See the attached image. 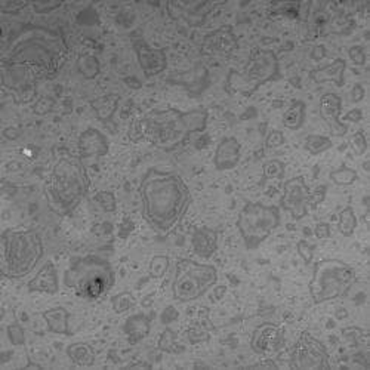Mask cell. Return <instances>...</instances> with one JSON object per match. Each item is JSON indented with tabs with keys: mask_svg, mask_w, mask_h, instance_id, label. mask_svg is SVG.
I'll return each instance as SVG.
<instances>
[{
	"mask_svg": "<svg viewBox=\"0 0 370 370\" xmlns=\"http://www.w3.org/2000/svg\"><path fill=\"white\" fill-rule=\"evenodd\" d=\"M8 338L12 342V345H24L25 344V335L24 329L18 325V323H12L8 326Z\"/></svg>",
	"mask_w": 370,
	"mask_h": 370,
	"instance_id": "74e56055",
	"label": "cell"
},
{
	"mask_svg": "<svg viewBox=\"0 0 370 370\" xmlns=\"http://www.w3.org/2000/svg\"><path fill=\"white\" fill-rule=\"evenodd\" d=\"M208 110L194 109L179 112L177 109L151 110L141 119L143 140L162 150H174L184 144L193 133L208 128Z\"/></svg>",
	"mask_w": 370,
	"mask_h": 370,
	"instance_id": "3957f363",
	"label": "cell"
},
{
	"mask_svg": "<svg viewBox=\"0 0 370 370\" xmlns=\"http://www.w3.org/2000/svg\"><path fill=\"white\" fill-rule=\"evenodd\" d=\"M362 117H363V113H362V110L360 109H354V110H351L347 116H345V119L347 120H350V121H354V123H357V121H360L362 120Z\"/></svg>",
	"mask_w": 370,
	"mask_h": 370,
	"instance_id": "bcb514c9",
	"label": "cell"
},
{
	"mask_svg": "<svg viewBox=\"0 0 370 370\" xmlns=\"http://www.w3.org/2000/svg\"><path fill=\"white\" fill-rule=\"evenodd\" d=\"M359 225L357 217H356V212L351 206L344 208L341 212H339V220H338V229L339 233L345 237H351L354 234V231H356Z\"/></svg>",
	"mask_w": 370,
	"mask_h": 370,
	"instance_id": "83f0119b",
	"label": "cell"
},
{
	"mask_svg": "<svg viewBox=\"0 0 370 370\" xmlns=\"http://www.w3.org/2000/svg\"><path fill=\"white\" fill-rule=\"evenodd\" d=\"M119 101H120L119 95L110 94V95H104V97L94 100L90 102V105L101 121H109L117 110Z\"/></svg>",
	"mask_w": 370,
	"mask_h": 370,
	"instance_id": "4316f807",
	"label": "cell"
},
{
	"mask_svg": "<svg viewBox=\"0 0 370 370\" xmlns=\"http://www.w3.org/2000/svg\"><path fill=\"white\" fill-rule=\"evenodd\" d=\"M112 305L116 314H123L136 305L135 297L131 294V292H121V294H117L112 298Z\"/></svg>",
	"mask_w": 370,
	"mask_h": 370,
	"instance_id": "1f68e13d",
	"label": "cell"
},
{
	"mask_svg": "<svg viewBox=\"0 0 370 370\" xmlns=\"http://www.w3.org/2000/svg\"><path fill=\"white\" fill-rule=\"evenodd\" d=\"M28 5H32V4H28V2H6V4L0 6V9H2L4 13H17L21 9L27 8Z\"/></svg>",
	"mask_w": 370,
	"mask_h": 370,
	"instance_id": "7bdbcfd3",
	"label": "cell"
},
{
	"mask_svg": "<svg viewBox=\"0 0 370 370\" xmlns=\"http://www.w3.org/2000/svg\"><path fill=\"white\" fill-rule=\"evenodd\" d=\"M363 97H364V89H363V86H362V85H354V89H352V92H351L352 101H354V102H359V101L363 100Z\"/></svg>",
	"mask_w": 370,
	"mask_h": 370,
	"instance_id": "f6af8a7d",
	"label": "cell"
},
{
	"mask_svg": "<svg viewBox=\"0 0 370 370\" xmlns=\"http://www.w3.org/2000/svg\"><path fill=\"white\" fill-rule=\"evenodd\" d=\"M332 147H333V143L328 136L308 135L305 138V150L310 154H313V156H318V154L330 150Z\"/></svg>",
	"mask_w": 370,
	"mask_h": 370,
	"instance_id": "f546056e",
	"label": "cell"
},
{
	"mask_svg": "<svg viewBox=\"0 0 370 370\" xmlns=\"http://www.w3.org/2000/svg\"><path fill=\"white\" fill-rule=\"evenodd\" d=\"M169 268V258L165 255L154 256L150 262V275L153 279H162Z\"/></svg>",
	"mask_w": 370,
	"mask_h": 370,
	"instance_id": "836d02e7",
	"label": "cell"
},
{
	"mask_svg": "<svg viewBox=\"0 0 370 370\" xmlns=\"http://www.w3.org/2000/svg\"><path fill=\"white\" fill-rule=\"evenodd\" d=\"M218 270L209 264H200L193 259L177 262L172 282V297L178 302H193L202 298L217 285Z\"/></svg>",
	"mask_w": 370,
	"mask_h": 370,
	"instance_id": "9c48e42d",
	"label": "cell"
},
{
	"mask_svg": "<svg viewBox=\"0 0 370 370\" xmlns=\"http://www.w3.org/2000/svg\"><path fill=\"white\" fill-rule=\"evenodd\" d=\"M350 147L352 148L356 156H363V154L367 151V140L362 131L356 132L350 138Z\"/></svg>",
	"mask_w": 370,
	"mask_h": 370,
	"instance_id": "8d00e7d4",
	"label": "cell"
},
{
	"mask_svg": "<svg viewBox=\"0 0 370 370\" xmlns=\"http://www.w3.org/2000/svg\"><path fill=\"white\" fill-rule=\"evenodd\" d=\"M285 144V135L280 131H271L265 140L267 148H277Z\"/></svg>",
	"mask_w": 370,
	"mask_h": 370,
	"instance_id": "ab89813d",
	"label": "cell"
},
{
	"mask_svg": "<svg viewBox=\"0 0 370 370\" xmlns=\"http://www.w3.org/2000/svg\"><path fill=\"white\" fill-rule=\"evenodd\" d=\"M95 202L102 208L104 212H114L117 205H116V197L112 191H98L95 194Z\"/></svg>",
	"mask_w": 370,
	"mask_h": 370,
	"instance_id": "e575fe53",
	"label": "cell"
},
{
	"mask_svg": "<svg viewBox=\"0 0 370 370\" xmlns=\"http://www.w3.org/2000/svg\"><path fill=\"white\" fill-rule=\"evenodd\" d=\"M44 255L42 236L33 228H8L2 234V274L20 280L33 273Z\"/></svg>",
	"mask_w": 370,
	"mask_h": 370,
	"instance_id": "5b68a950",
	"label": "cell"
},
{
	"mask_svg": "<svg viewBox=\"0 0 370 370\" xmlns=\"http://www.w3.org/2000/svg\"><path fill=\"white\" fill-rule=\"evenodd\" d=\"M330 179L336 184L341 185V187H347V185H351L359 179V174L356 169L342 166L339 169H335V171L330 172Z\"/></svg>",
	"mask_w": 370,
	"mask_h": 370,
	"instance_id": "4dcf8cb0",
	"label": "cell"
},
{
	"mask_svg": "<svg viewBox=\"0 0 370 370\" xmlns=\"http://www.w3.org/2000/svg\"><path fill=\"white\" fill-rule=\"evenodd\" d=\"M77 71L85 79H95L100 74V61L94 55H80L77 59Z\"/></svg>",
	"mask_w": 370,
	"mask_h": 370,
	"instance_id": "f1b7e54d",
	"label": "cell"
},
{
	"mask_svg": "<svg viewBox=\"0 0 370 370\" xmlns=\"http://www.w3.org/2000/svg\"><path fill=\"white\" fill-rule=\"evenodd\" d=\"M345 70H347V63L345 59L342 58H336L335 61H332L330 64L325 66V67H320L311 71V79L316 83H326V82H332L336 86H344L345 83Z\"/></svg>",
	"mask_w": 370,
	"mask_h": 370,
	"instance_id": "7402d4cb",
	"label": "cell"
},
{
	"mask_svg": "<svg viewBox=\"0 0 370 370\" xmlns=\"http://www.w3.org/2000/svg\"><path fill=\"white\" fill-rule=\"evenodd\" d=\"M280 206L295 221L305 218L310 209H316V200L313 191L308 189L304 177H294L283 184V194L280 198Z\"/></svg>",
	"mask_w": 370,
	"mask_h": 370,
	"instance_id": "4fadbf2b",
	"label": "cell"
},
{
	"mask_svg": "<svg viewBox=\"0 0 370 370\" xmlns=\"http://www.w3.org/2000/svg\"><path fill=\"white\" fill-rule=\"evenodd\" d=\"M239 48V39L231 25H222L205 36L202 54L208 56H229Z\"/></svg>",
	"mask_w": 370,
	"mask_h": 370,
	"instance_id": "5bb4252c",
	"label": "cell"
},
{
	"mask_svg": "<svg viewBox=\"0 0 370 370\" xmlns=\"http://www.w3.org/2000/svg\"><path fill=\"white\" fill-rule=\"evenodd\" d=\"M67 356L79 367H90L95 364L97 354L94 347L86 342H74L67 347Z\"/></svg>",
	"mask_w": 370,
	"mask_h": 370,
	"instance_id": "d4e9b609",
	"label": "cell"
},
{
	"mask_svg": "<svg viewBox=\"0 0 370 370\" xmlns=\"http://www.w3.org/2000/svg\"><path fill=\"white\" fill-rule=\"evenodd\" d=\"M241 157V145L234 136H225L220 141L213 154V166L217 171H231L234 169Z\"/></svg>",
	"mask_w": 370,
	"mask_h": 370,
	"instance_id": "ac0fdd59",
	"label": "cell"
},
{
	"mask_svg": "<svg viewBox=\"0 0 370 370\" xmlns=\"http://www.w3.org/2000/svg\"><path fill=\"white\" fill-rule=\"evenodd\" d=\"M280 66L277 55L271 49L255 48L246 66L237 71L231 70L227 77V90L229 94L251 97L268 82L279 79Z\"/></svg>",
	"mask_w": 370,
	"mask_h": 370,
	"instance_id": "ba28073f",
	"label": "cell"
},
{
	"mask_svg": "<svg viewBox=\"0 0 370 370\" xmlns=\"http://www.w3.org/2000/svg\"><path fill=\"white\" fill-rule=\"evenodd\" d=\"M290 367L301 370L329 369V352L310 332H302L290 352Z\"/></svg>",
	"mask_w": 370,
	"mask_h": 370,
	"instance_id": "7c38bea8",
	"label": "cell"
},
{
	"mask_svg": "<svg viewBox=\"0 0 370 370\" xmlns=\"http://www.w3.org/2000/svg\"><path fill=\"white\" fill-rule=\"evenodd\" d=\"M297 249L305 264H311L313 256H314V246H311L306 240H299L297 244Z\"/></svg>",
	"mask_w": 370,
	"mask_h": 370,
	"instance_id": "f35d334b",
	"label": "cell"
},
{
	"mask_svg": "<svg viewBox=\"0 0 370 370\" xmlns=\"http://www.w3.org/2000/svg\"><path fill=\"white\" fill-rule=\"evenodd\" d=\"M28 292H39V294L55 295L59 290V279L58 271L52 261H48L46 264L37 271V274L27 285Z\"/></svg>",
	"mask_w": 370,
	"mask_h": 370,
	"instance_id": "ffe728a7",
	"label": "cell"
},
{
	"mask_svg": "<svg viewBox=\"0 0 370 370\" xmlns=\"http://www.w3.org/2000/svg\"><path fill=\"white\" fill-rule=\"evenodd\" d=\"M285 344V332L274 323H262L251 338V348L258 356H270Z\"/></svg>",
	"mask_w": 370,
	"mask_h": 370,
	"instance_id": "9a60e30c",
	"label": "cell"
},
{
	"mask_svg": "<svg viewBox=\"0 0 370 370\" xmlns=\"http://www.w3.org/2000/svg\"><path fill=\"white\" fill-rule=\"evenodd\" d=\"M150 329H151L150 318L145 314L131 316L125 321V326H123V332L126 333L128 341L132 345L141 342L144 338H147L150 333Z\"/></svg>",
	"mask_w": 370,
	"mask_h": 370,
	"instance_id": "cb8c5ba5",
	"label": "cell"
},
{
	"mask_svg": "<svg viewBox=\"0 0 370 370\" xmlns=\"http://www.w3.org/2000/svg\"><path fill=\"white\" fill-rule=\"evenodd\" d=\"M357 282L356 271L341 259H321L313 268L308 290L316 305L335 301L348 295Z\"/></svg>",
	"mask_w": 370,
	"mask_h": 370,
	"instance_id": "52a82bcc",
	"label": "cell"
},
{
	"mask_svg": "<svg viewBox=\"0 0 370 370\" xmlns=\"http://www.w3.org/2000/svg\"><path fill=\"white\" fill-rule=\"evenodd\" d=\"M252 367H271V369H277V364H275L274 362L268 360V362H262V363H258V364H255V366H252Z\"/></svg>",
	"mask_w": 370,
	"mask_h": 370,
	"instance_id": "7dc6e473",
	"label": "cell"
},
{
	"mask_svg": "<svg viewBox=\"0 0 370 370\" xmlns=\"http://www.w3.org/2000/svg\"><path fill=\"white\" fill-rule=\"evenodd\" d=\"M159 348L162 351L166 352H179L181 348H178L177 342H175V333L172 330L166 329L162 336H160V341H159Z\"/></svg>",
	"mask_w": 370,
	"mask_h": 370,
	"instance_id": "d590c367",
	"label": "cell"
},
{
	"mask_svg": "<svg viewBox=\"0 0 370 370\" xmlns=\"http://www.w3.org/2000/svg\"><path fill=\"white\" fill-rule=\"evenodd\" d=\"M143 217L160 234L171 233L184 220L193 202L191 191L175 172L150 167L140 184Z\"/></svg>",
	"mask_w": 370,
	"mask_h": 370,
	"instance_id": "6da1fadb",
	"label": "cell"
},
{
	"mask_svg": "<svg viewBox=\"0 0 370 370\" xmlns=\"http://www.w3.org/2000/svg\"><path fill=\"white\" fill-rule=\"evenodd\" d=\"M32 6L35 8V11L37 13H48V12H54L55 9L61 8V6H63V4H61V2H48V4H46V2H33Z\"/></svg>",
	"mask_w": 370,
	"mask_h": 370,
	"instance_id": "60d3db41",
	"label": "cell"
},
{
	"mask_svg": "<svg viewBox=\"0 0 370 370\" xmlns=\"http://www.w3.org/2000/svg\"><path fill=\"white\" fill-rule=\"evenodd\" d=\"M90 181L83 160L74 156L61 157L46 181L44 194L48 205L56 215L71 213L88 196Z\"/></svg>",
	"mask_w": 370,
	"mask_h": 370,
	"instance_id": "277c9868",
	"label": "cell"
},
{
	"mask_svg": "<svg viewBox=\"0 0 370 370\" xmlns=\"http://www.w3.org/2000/svg\"><path fill=\"white\" fill-rule=\"evenodd\" d=\"M42 317L48 326V330L55 335H64L70 336V328H68V320L70 313L66 310L64 306H54L42 313Z\"/></svg>",
	"mask_w": 370,
	"mask_h": 370,
	"instance_id": "603a6c76",
	"label": "cell"
},
{
	"mask_svg": "<svg viewBox=\"0 0 370 370\" xmlns=\"http://www.w3.org/2000/svg\"><path fill=\"white\" fill-rule=\"evenodd\" d=\"M191 248L202 259L212 258L218 249V233L209 227H197L191 236Z\"/></svg>",
	"mask_w": 370,
	"mask_h": 370,
	"instance_id": "44dd1931",
	"label": "cell"
},
{
	"mask_svg": "<svg viewBox=\"0 0 370 370\" xmlns=\"http://www.w3.org/2000/svg\"><path fill=\"white\" fill-rule=\"evenodd\" d=\"M64 286L88 301L105 297L116 283L114 270L109 261L95 255L71 259L64 273Z\"/></svg>",
	"mask_w": 370,
	"mask_h": 370,
	"instance_id": "8992f818",
	"label": "cell"
},
{
	"mask_svg": "<svg viewBox=\"0 0 370 370\" xmlns=\"http://www.w3.org/2000/svg\"><path fill=\"white\" fill-rule=\"evenodd\" d=\"M68 44L58 30L43 25H25L13 36L2 59L35 68L40 77L51 79L64 66Z\"/></svg>",
	"mask_w": 370,
	"mask_h": 370,
	"instance_id": "7a4b0ae2",
	"label": "cell"
},
{
	"mask_svg": "<svg viewBox=\"0 0 370 370\" xmlns=\"http://www.w3.org/2000/svg\"><path fill=\"white\" fill-rule=\"evenodd\" d=\"M306 116V105L301 100H294L283 114V125L289 131H298L304 126Z\"/></svg>",
	"mask_w": 370,
	"mask_h": 370,
	"instance_id": "484cf974",
	"label": "cell"
},
{
	"mask_svg": "<svg viewBox=\"0 0 370 370\" xmlns=\"http://www.w3.org/2000/svg\"><path fill=\"white\" fill-rule=\"evenodd\" d=\"M39 79V73L30 66L2 59V83L17 104H28L36 98Z\"/></svg>",
	"mask_w": 370,
	"mask_h": 370,
	"instance_id": "8fae6325",
	"label": "cell"
},
{
	"mask_svg": "<svg viewBox=\"0 0 370 370\" xmlns=\"http://www.w3.org/2000/svg\"><path fill=\"white\" fill-rule=\"evenodd\" d=\"M110 145L107 136L95 128H88L79 136V154L80 159L102 157L109 153Z\"/></svg>",
	"mask_w": 370,
	"mask_h": 370,
	"instance_id": "d6986e66",
	"label": "cell"
},
{
	"mask_svg": "<svg viewBox=\"0 0 370 370\" xmlns=\"http://www.w3.org/2000/svg\"><path fill=\"white\" fill-rule=\"evenodd\" d=\"M264 179H283L285 178V163L280 160H268L262 166Z\"/></svg>",
	"mask_w": 370,
	"mask_h": 370,
	"instance_id": "d6a6232c",
	"label": "cell"
},
{
	"mask_svg": "<svg viewBox=\"0 0 370 370\" xmlns=\"http://www.w3.org/2000/svg\"><path fill=\"white\" fill-rule=\"evenodd\" d=\"M133 51L145 77H154L166 70L167 56L165 49L153 48L145 40H136L133 43Z\"/></svg>",
	"mask_w": 370,
	"mask_h": 370,
	"instance_id": "e0dca14e",
	"label": "cell"
},
{
	"mask_svg": "<svg viewBox=\"0 0 370 370\" xmlns=\"http://www.w3.org/2000/svg\"><path fill=\"white\" fill-rule=\"evenodd\" d=\"M350 56L354 61V64H357V66H363L366 63V54L362 46H352V48L350 49Z\"/></svg>",
	"mask_w": 370,
	"mask_h": 370,
	"instance_id": "b9f144b4",
	"label": "cell"
},
{
	"mask_svg": "<svg viewBox=\"0 0 370 370\" xmlns=\"http://www.w3.org/2000/svg\"><path fill=\"white\" fill-rule=\"evenodd\" d=\"M280 221V208L259 202L246 203L237 218V228L246 249H258L279 228Z\"/></svg>",
	"mask_w": 370,
	"mask_h": 370,
	"instance_id": "30bf717a",
	"label": "cell"
},
{
	"mask_svg": "<svg viewBox=\"0 0 370 370\" xmlns=\"http://www.w3.org/2000/svg\"><path fill=\"white\" fill-rule=\"evenodd\" d=\"M314 234L317 239H329L330 237V225L328 222H318L314 228Z\"/></svg>",
	"mask_w": 370,
	"mask_h": 370,
	"instance_id": "ee69618b",
	"label": "cell"
},
{
	"mask_svg": "<svg viewBox=\"0 0 370 370\" xmlns=\"http://www.w3.org/2000/svg\"><path fill=\"white\" fill-rule=\"evenodd\" d=\"M318 112L323 121L326 123L330 133L333 136H344L348 132V126L341 120L342 112V100L333 92H326L321 95L318 102Z\"/></svg>",
	"mask_w": 370,
	"mask_h": 370,
	"instance_id": "2e32d148",
	"label": "cell"
}]
</instances>
